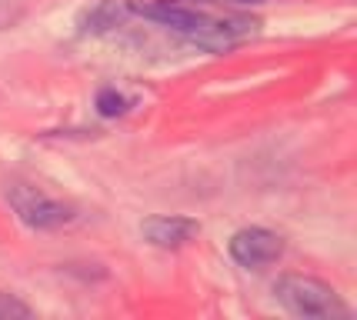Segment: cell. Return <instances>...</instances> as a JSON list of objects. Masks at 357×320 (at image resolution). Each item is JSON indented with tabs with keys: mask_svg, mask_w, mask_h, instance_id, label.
Wrapping results in <instances>:
<instances>
[{
	"mask_svg": "<svg viewBox=\"0 0 357 320\" xmlns=\"http://www.w3.org/2000/svg\"><path fill=\"white\" fill-rule=\"evenodd\" d=\"M27 317H33V307L24 304L17 294L0 290V320H27Z\"/></svg>",
	"mask_w": 357,
	"mask_h": 320,
	"instance_id": "ba28073f",
	"label": "cell"
},
{
	"mask_svg": "<svg viewBox=\"0 0 357 320\" xmlns=\"http://www.w3.org/2000/svg\"><path fill=\"white\" fill-rule=\"evenodd\" d=\"M20 14H24V7H20L17 0H0V31L10 27V24H17Z\"/></svg>",
	"mask_w": 357,
	"mask_h": 320,
	"instance_id": "9c48e42d",
	"label": "cell"
},
{
	"mask_svg": "<svg viewBox=\"0 0 357 320\" xmlns=\"http://www.w3.org/2000/svg\"><path fill=\"white\" fill-rule=\"evenodd\" d=\"M130 17V0H100L97 7H91L80 17V31L84 33H110L114 27H121Z\"/></svg>",
	"mask_w": 357,
	"mask_h": 320,
	"instance_id": "8992f818",
	"label": "cell"
},
{
	"mask_svg": "<svg viewBox=\"0 0 357 320\" xmlns=\"http://www.w3.org/2000/svg\"><path fill=\"white\" fill-rule=\"evenodd\" d=\"M274 300H278L291 317L301 320H347L351 307L341 300V294L317 280V277L304 274H284L274 280Z\"/></svg>",
	"mask_w": 357,
	"mask_h": 320,
	"instance_id": "7a4b0ae2",
	"label": "cell"
},
{
	"mask_svg": "<svg viewBox=\"0 0 357 320\" xmlns=\"http://www.w3.org/2000/svg\"><path fill=\"white\" fill-rule=\"evenodd\" d=\"M227 254L244 271H264L284 257V237L267 227H241L227 241Z\"/></svg>",
	"mask_w": 357,
	"mask_h": 320,
	"instance_id": "277c9868",
	"label": "cell"
},
{
	"mask_svg": "<svg viewBox=\"0 0 357 320\" xmlns=\"http://www.w3.org/2000/svg\"><path fill=\"white\" fill-rule=\"evenodd\" d=\"M130 17H144V20H151L157 27L184 37L187 44L207 50V54H220V50L244 44L261 27L248 14H211V10L187 7L181 0H154V3L130 0Z\"/></svg>",
	"mask_w": 357,
	"mask_h": 320,
	"instance_id": "6da1fadb",
	"label": "cell"
},
{
	"mask_svg": "<svg viewBox=\"0 0 357 320\" xmlns=\"http://www.w3.org/2000/svg\"><path fill=\"white\" fill-rule=\"evenodd\" d=\"M201 234V224L194 217H147L140 224V237L151 247H160V250H177V247L190 244L194 237Z\"/></svg>",
	"mask_w": 357,
	"mask_h": 320,
	"instance_id": "5b68a950",
	"label": "cell"
},
{
	"mask_svg": "<svg viewBox=\"0 0 357 320\" xmlns=\"http://www.w3.org/2000/svg\"><path fill=\"white\" fill-rule=\"evenodd\" d=\"M7 204L17 213V220L31 230H61L67 224H74V217H77L70 204L47 197L40 187H31V183L20 181L7 183Z\"/></svg>",
	"mask_w": 357,
	"mask_h": 320,
	"instance_id": "3957f363",
	"label": "cell"
},
{
	"mask_svg": "<svg viewBox=\"0 0 357 320\" xmlns=\"http://www.w3.org/2000/svg\"><path fill=\"white\" fill-rule=\"evenodd\" d=\"M127 110H130V97H124L117 87H104L97 93V114L100 117H121Z\"/></svg>",
	"mask_w": 357,
	"mask_h": 320,
	"instance_id": "52a82bcc",
	"label": "cell"
}]
</instances>
